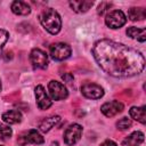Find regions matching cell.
I'll return each instance as SVG.
<instances>
[{
	"mask_svg": "<svg viewBox=\"0 0 146 146\" xmlns=\"http://www.w3.org/2000/svg\"><path fill=\"white\" fill-rule=\"evenodd\" d=\"M30 60L34 68H46L48 65V56L39 48H34L30 54Z\"/></svg>",
	"mask_w": 146,
	"mask_h": 146,
	"instance_id": "cell-9",
	"label": "cell"
},
{
	"mask_svg": "<svg viewBox=\"0 0 146 146\" xmlns=\"http://www.w3.org/2000/svg\"><path fill=\"white\" fill-rule=\"evenodd\" d=\"M8 38H9V33L7 31H5V30H0V49L7 42Z\"/></svg>",
	"mask_w": 146,
	"mask_h": 146,
	"instance_id": "cell-22",
	"label": "cell"
},
{
	"mask_svg": "<svg viewBox=\"0 0 146 146\" xmlns=\"http://www.w3.org/2000/svg\"><path fill=\"white\" fill-rule=\"evenodd\" d=\"M111 6H112V5H111L110 2H102V3L99 5V7H98V10H97V11H98V14H99V15H103L106 10H108V9H110V7H111Z\"/></svg>",
	"mask_w": 146,
	"mask_h": 146,
	"instance_id": "cell-23",
	"label": "cell"
},
{
	"mask_svg": "<svg viewBox=\"0 0 146 146\" xmlns=\"http://www.w3.org/2000/svg\"><path fill=\"white\" fill-rule=\"evenodd\" d=\"M17 143L21 146H25L26 144L40 145V144H43L44 143V139H43V137L35 129H30V130L24 131L23 133H21L18 136Z\"/></svg>",
	"mask_w": 146,
	"mask_h": 146,
	"instance_id": "cell-4",
	"label": "cell"
},
{
	"mask_svg": "<svg viewBox=\"0 0 146 146\" xmlns=\"http://www.w3.org/2000/svg\"><path fill=\"white\" fill-rule=\"evenodd\" d=\"M35 98H36V105L40 110H48L52 104L51 98L48 96V94L46 92L44 88L41 84L35 87Z\"/></svg>",
	"mask_w": 146,
	"mask_h": 146,
	"instance_id": "cell-10",
	"label": "cell"
},
{
	"mask_svg": "<svg viewBox=\"0 0 146 146\" xmlns=\"http://www.w3.org/2000/svg\"><path fill=\"white\" fill-rule=\"evenodd\" d=\"M1 88H2V87H1V80H0V91H1Z\"/></svg>",
	"mask_w": 146,
	"mask_h": 146,
	"instance_id": "cell-26",
	"label": "cell"
},
{
	"mask_svg": "<svg viewBox=\"0 0 146 146\" xmlns=\"http://www.w3.org/2000/svg\"><path fill=\"white\" fill-rule=\"evenodd\" d=\"M81 92L84 97H87L89 99H99L104 96V89L99 84L92 83V82H87V83L82 84Z\"/></svg>",
	"mask_w": 146,
	"mask_h": 146,
	"instance_id": "cell-8",
	"label": "cell"
},
{
	"mask_svg": "<svg viewBox=\"0 0 146 146\" xmlns=\"http://www.w3.org/2000/svg\"><path fill=\"white\" fill-rule=\"evenodd\" d=\"M13 135V130L11 128H9L8 125L6 124H0V138L6 140V139H9Z\"/></svg>",
	"mask_w": 146,
	"mask_h": 146,
	"instance_id": "cell-20",
	"label": "cell"
},
{
	"mask_svg": "<svg viewBox=\"0 0 146 146\" xmlns=\"http://www.w3.org/2000/svg\"><path fill=\"white\" fill-rule=\"evenodd\" d=\"M144 141V133L141 131H135L131 135H129L123 141V146H137Z\"/></svg>",
	"mask_w": 146,
	"mask_h": 146,
	"instance_id": "cell-15",
	"label": "cell"
},
{
	"mask_svg": "<svg viewBox=\"0 0 146 146\" xmlns=\"http://www.w3.org/2000/svg\"><path fill=\"white\" fill-rule=\"evenodd\" d=\"M92 5H94L92 1H86V0H83V1H70L71 8L75 13H80V14L88 11L92 7Z\"/></svg>",
	"mask_w": 146,
	"mask_h": 146,
	"instance_id": "cell-18",
	"label": "cell"
},
{
	"mask_svg": "<svg viewBox=\"0 0 146 146\" xmlns=\"http://www.w3.org/2000/svg\"><path fill=\"white\" fill-rule=\"evenodd\" d=\"M98 66L114 78H131L143 72L145 58L140 51L108 39L97 41L92 47Z\"/></svg>",
	"mask_w": 146,
	"mask_h": 146,
	"instance_id": "cell-1",
	"label": "cell"
},
{
	"mask_svg": "<svg viewBox=\"0 0 146 146\" xmlns=\"http://www.w3.org/2000/svg\"><path fill=\"white\" fill-rule=\"evenodd\" d=\"M0 146H2V145H0Z\"/></svg>",
	"mask_w": 146,
	"mask_h": 146,
	"instance_id": "cell-27",
	"label": "cell"
},
{
	"mask_svg": "<svg viewBox=\"0 0 146 146\" xmlns=\"http://www.w3.org/2000/svg\"><path fill=\"white\" fill-rule=\"evenodd\" d=\"M62 79L65 81V82H71L73 80V75L70 74V73H65L64 75H62Z\"/></svg>",
	"mask_w": 146,
	"mask_h": 146,
	"instance_id": "cell-24",
	"label": "cell"
},
{
	"mask_svg": "<svg viewBox=\"0 0 146 146\" xmlns=\"http://www.w3.org/2000/svg\"><path fill=\"white\" fill-rule=\"evenodd\" d=\"M41 25L50 33V34H57L62 29V19L58 13L52 8L44 9L40 16H39Z\"/></svg>",
	"mask_w": 146,
	"mask_h": 146,
	"instance_id": "cell-2",
	"label": "cell"
},
{
	"mask_svg": "<svg viewBox=\"0 0 146 146\" xmlns=\"http://www.w3.org/2000/svg\"><path fill=\"white\" fill-rule=\"evenodd\" d=\"M49 52L52 59L55 60H64L71 56V47L67 43L64 42H57L52 43L49 48Z\"/></svg>",
	"mask_w": 146,
	"mask_h": 146,
	"instance_id": "cell-3",
	"label": "cell"
},
{
	"mask_svg": "<svg viewBox=\"0 0 146 146\" xmlns=\"http://www.w3.org/2000/svg\"><path fill=\"white\" fill-rule=\"evenodd\" d=\"M82 135V127L78 123H73L71 124L64 132V141L66 145L72 146L74 144H76Z\"/></svg>",
	"mask_w": 146,
	"mask_h": 146,
	"instance_id": "cell-7",
	"label": "cell"
},
{
	"mask_svg": "<svg viewBox=\"0 0 146 146\" xmlns=\"http://www.w3.org/2000/svg\"><path fill=\"white\" fill-rule=\"evenodd\" d=\"M23 116H22V113L18 111V110H11V111H8V112H5L2 114V120L8 123V124H16V123H19L22 121Z\"/></svg>",
	"mask_w": 146,
	"mask_h": 146,
	"instance_id": "cell-13",
	"label": "cell"
},
{
	"mask_svg": "<svg viewBox=\"0 0 146 146\" xmlns=\"http://www.w3.org/2000/svg\"><path fill=\"white\" fill-rule=\"evenodd\" d=\"M145 110H146L145 106H141V107H136V106H133V107L130 108L129 114H130V116H131L133 120L140 122L141 124H145V122H146V111H145Z\"/></svg>",
	"mask_w": 146,
	"mask_h": 146,
	"instance_id": "cell-16",
	"label": "cell"
},
{
	"mask_svg": "<svg viewBox=\"0 0 146 146\" xmlns=\"http://www.w3.org/2000/svg\"><path fill=\"white\" fill-rule=\"evenodd\" d=\"M127 35H129L132 39H136L140 42H144L146 40V29H138L136 26H131L127 29Z\"/></svg>",
	"mask_w": 146,
	"mask_h": 146,
	"instance_id": "cell-17",
	"label": "cell"
},
{
	"mask_svg": "<svg viewBox=\"0 0 146 146\" xmlns=\"http://www.w3.org/2000/svg\"><path fill=\"white\" fill-rule=\"evenodd\" d=\"M102 113L107 116V117H112L119 113H121L123 111V104L119 100H112V102H107L105 104L102 105L100 107Z\"/></svg>",
	"mask_w": 146,
	"mask_h": 146,
	"instance_id": "cell-11",
	"label": "cell"
},
{
	"mask_svg": "<svg viewBox=\"0 0 146 146\" xmlns=\"http://www.w3.org/2000/svg\"><path fill=\"white\" fill-rule=\"evenodd\" d=\"M11 11L16 15H21V16H26L31 13V7L24 2V1H14L11 3Z\"/></svg>",
	"mask_w": 146,
	"mask_h": 146,
	"instance_id": "cell-14",
	"label": "cell"
},
{
	"mask_svg": "<svg viewBox=\"0 0 146 146\" xmlns=\"http://www.w3.org/2000/svg\"><path fill=\"white\" fill-rule=\"evenodd\" d=\"M128 16L131 21H143L146 18V9L143 7H132L128 11Z\"/></svg>",
	"mask_w": 146,
	"mask_h": 146,
	"instance_id": "cell-19",
	"label": "cell"
},
{
	"mask_svg": "<svg viewBox=\"0 0 146 146\" xmlns=\"http://www.w3.org/2000/svg\"><path fill=\"white\" fill-rule=\"evenodd\" d=\"M100 146H117L113 140H110V139H107V140H105L103 144H100Z\"/></svg>",
	"mask_w": 146,
	"mask_h": 146,
	"instance_id": "cell-25",
	"label": "cell"
},
{
	"mask_svg": "<svg viewBox=\"0 0 146 146\" xmlns=\"http://www.w3.org/2000/svg\"><path fill=\"white\" fill-rule=\"evenodd\" d=\"M116 127L120 130H127V129H129L131 127V121L128 117H122L116 122Z\"/></svg>",
	"mask_w": 146,
	"mask_h": 146,
	"instance_id": "cell-21",
	"label": "cell"
},
{
	"mask_svg": "<svg viewBox=\"0 0 146 146\" xmlns=\"http://www.w3.org/2000/svg\"><path fill=\"white\" fill-rule=\"evenodd\" d=\"M127 22V17L122 10L115 9L110 11L105 17V23L111 29H120Z\"/></svg>",
	"mask_w": 146,
	"mask_h": 146,
	"instance_id": "cell-5",
	"label": "cell"
},
{
	"mask_svg": "<svg viewBox=\"0 0 146 146\" xmlns=\"http://www.w3.org/2000/svg\"><path fill=\"white\" fill-rule=\"evenodd\" d=\"M48 91H49L50 98L54 100H62V99L67 98L68 96V91L66 87L63 83L55 81V80H51L48 83Z\"/></svg>",
	"mask_w": 146,
	"mask_h": 146,
	"instance_id": "cell-6",
	"label": "cell"
},
{
	"mask_svg": "<svg viewBox=\"0 0 146 146\" xmlns=\"http://www.w3.org/2000/svg\"><path fill=\"white\" fill-rule=\"evenodd\" d=\"M60 121V116L59 115H52L49 117L43 119L40 123H39V129L42 132H48L50 129H52L58 122Z\"/></svg>",
	"mask_w": 146,
	"mask_h": 146,
	"instance_id": "cell-12",
	"label": "cell"
}]
</instances>
